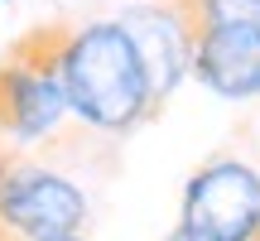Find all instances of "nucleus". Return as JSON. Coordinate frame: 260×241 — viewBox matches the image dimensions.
Returning a JSON list of instances; mask_svg holds the SVG:
<instances>
[{"instance_id":"nucleus-2","label":"nucleus","mask_w":260,"mask_h":241,"mask_svg":"<svg viewBox=\"0 0 260 241\" xmlns=\"http://www.w3.org/2000/svg\"><path fill=\"white\" fill-rule=\"evenodd\" d=\"M68 39H73V24H34L0 53V140L24 149L58 130L68 111Z\"/></svg>"},{"instance_id":"nucleus-5","label":"nucleus","mask_w":260,"mask_h":241,"mask_svg":"<svg viewBox=\"0 0 260 241\" xmlns=\"http://www.w3.org/2000/svg\"><path fill=\"white\" fill-rule=\"evenodd\" d=\"M121 24L135 39L140 58H145L154 102L164 106L174 97V87L193 73V34H188L183 15L174 10V0H149V5H130L121 15Z\"/></svg>"},{"instance_id":"nucleus-1","label":"nucleus","mask_w":260,"mask_h":241,"mask_svg":"<svg viewBox=\"0 0 260 241\" xmlns=\"http://www.w3.org/2000/svg\"><path fill=\"white\" fill-rule=\"evenodd\" d=\"M68 111L102 135H130L159 111L145 58L121 19H92L73 29L63 53Z\"/></svg>"},{"instance_id":"nucleus-6","label":"nucleus","mask_w":260,"mask_h":241,"mask_svg":"<svg viewBox=\"0 0 260 241\" xmlns=\"http://www.w3.org/2000/svg\"><path fill=\"white\" fill-rule=\"evenodd\" d=\"M193 77L226 102L260 97V29H212L193 44Z\"/></svg>"},{"instance_id":"nucleus-7","label":"nucleus","mask_w":260,"mask_h":241,"mask_svg":"<svg viewBox=\"0 0 260 241\" xmlns=\"http://www.w3.org/2000/svg\"><path fill=\"white\" fill-rule=\"evenodd\" d=\"M193 44L212 29H260V0H174Z\"/></svg>"},{"instance_id":"nucleus-3","label":"nucleus","mask_w":260,"mask_h":241,"mask_svg":"<svg viewBox=\"0 0 260 241\" xmlns=\"http://www.w3.org/2000/svg\"><path fill=\"white\" fill-rule=\"evenodd\" d=\"M0 227L19 241H68L87 227V193L0 140Z\"/></svg>"},{"instance_id":"nucleus-9","label":"nucleus","mask_w":260,"mask_h":241,"mask_svg":"<svg viewBox=\"0 0 260 241\" xmlns=\"http://www.w3.org/2000/svg\"><path fill=\"white\" fill-rule=\"evenodd\" d=\"M68 241H82V236H68Z\"/></svg>"},{"instance_id":"nucleus-8","label":"nucleus","mask_w":260,"mask_h":241,"mask_svg":"<svg viewBox=\"0 0 260 241\" xmlns=\"http://www.w3.org/2000/svg\"><path fill=\"white\" fill-rule=\"evenodd\" d=\"M164 241H207V236H198L193 227H183V222H178V227H174V232H169Z\"/></svg>"},{"instance_id":"nucleus-4","label":"nucleus","mask_w":260,"mask_h":241,"mask_svg":"<svg viewBox=\"0 0 260 241\" xmlns=\"http://www.w3.org/2000/svg\"><path fill=\"white\" fill-rule=\"evenodd\" d=\"M183 227L207 241H260V169L212 155L183 184Z\"/></svg>"}]
</instances>
